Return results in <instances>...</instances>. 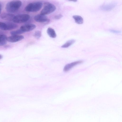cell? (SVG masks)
Wrapping results in <instances>:
<instances>
[{"mask_svg":"<svg viewBox=\"0 0 122 122\" xmlns=\"http://www.w3.org/2000/svg\"><path fill=\"white\" fill-rule=\"evenodd\" d=\"M110 32L114 33H119L120 32V31L118 30H110Z\"/></svg>","mask_w":122,"mask_h":122,"instance_id":"cell-19","label":"cell"},{"mask_svg":"<svg viewBox=\"0 0 122 122\" xmlns=\"http://www.w3.org/2000/svg\"><path fill=\"white\" fill-rule=\"evenodd\" d=\"M63 17V16L61 14L56 15L54 16L56 20H58L61 19Z\"/></svg>","mask_w":122,"mask_h":122,"instance_id":"cell-18","label":"cell"},{"mask_svg":"<svg viewBox=\"0 0 122 122\" xmlns=\"http://www.w3.org/2000/svg\"><path fill=\"white\" fill-rule=\"evenodd\" d=\"M75 42V40H74L72 39L69 40L61 46V47L63 48L68 47L73 44Z\"/></svg>","mask_w":122,"mask_h":122,"instance_id":"cell-15","label":"cell"},{"mask_svg":"<svg viewBox=\"0 0 122 122\" xmlns=\"http://www.w3.org/2000/svg\"><path fill=\"white\" fill-rule=\"evenodd\" d=\"M2 10V5L0 3V14Z\"/></svg>","mask_w":122,"mask_h":122,"instance_id":"cell-20","label":"cell"},{"mask_svg":"<svg viewBox=\"0 0 122 122\" xmlns=\"http://www.w3.org/2000/svg\"><path fill=\"white\" fill-rule=\"evenodd\" d=\"M36 26L32 24H29L21 26L20 29L24 33L31 31L36 28Z\"/></svg>","mask_w":122,"mask_h":122,"instance_id":"cell-7","label":"cell"},{"mask_svg":"<svg viewBox=\"0 0 122 122\" xmlns=\"http://www.w3.org/2000/svg\"><path fill=\"white\" fill-rule=\"evenodd\" d=\"M47 33L48 35L51 37L55 38L56 36L55 31L54 29L50 28H48L47 30Z\"/></svg>","mask_w":122,"mask_h":122,"instance_id":"cell-13","label":"cell"},{"mask_svg":"<svg viewBox=\"0 0 122 122\" xmlns=\"http://www.w3.org/2000/svg\"><path fill=\"white\" fill-rule=\"evenodd\" d=\"M116 5V4L114 3H112L102 6L101 9L104 11H109L112 9Z\"/></svg>","mask_w":122,"mask_h":122,"instance_id":"cell-11","label":"cell"},{"mask_svg":"<svg viewBox=\"0 0 122 122\" xmlns=\"http://www.w3.org/2000/svg\"><path fill=\"white\" fill-rule=\"evenodd\" d=\"M7 37L5 35L0 34V46H2L7 44Z\"/></svg>","mask_w":122,"mask_h":122,"instance_id":"cell-12","label":"cell"},{"mask_svg":"<svg viewBox=\"0 0 122 122\" xmlns=\"http://www.w3.org/2000/svg\"><path fill=\"white\" fill-rule=\"evenodd\" d=\"M15 16L11 13H4L1 14L0 17L2 20L9 21H13Z\"/></svg>","mask_w":122,"mask_h":122,"instance_id":"cell-10","label":"cell"},{"mask_svg":"<svg viewBox=\"0 0 122 122\" xmlns=\"http://www.w3.org/2000/svg\"><path fill=\"white\" fill-rule=\"evenodd\" d=\"M42 5V3L40 1L31 3L26 6L25 9L26 11L28 12H36L41 9Z\"/></svg>","mask_w":122,"mask_h":122,"instance_id":"cell-2","label":"cell"},{"mask_svg":"<svg viewBox=\"0 0 122 122\" xmlns=\"http://www.w3.org/2000/svg\"><path fill=\"white\" fill-rule=\"evenodd\" d=\"M22 2L19 0H13L7 3L5 8L10 13H14L17 11L22 5Z\"/></svg>","mask_w":122,"mask_h":122,"instance_id":"cell-1","label":"cell"},{"mask_svg":"<svg viewBox=\"0 0 122 122\" xmlns=\"http://www.w3.org/2000/svg\"><path fill=\"white\" fill-rule=\"evenodd\" d=\"M18 27V25L15 23H4L0 27V29L3 30H10L16 29Z\"/></svg>","mask_w":122,"mask_h":122,"instance_id":"cell-5","label":"cell"},{"mask_svg":"<svg viewBox=\"0 0 122 122\" xmlns=\"http://www.w3.org/2000/svg\"><path fill=\"white\" fill-rule=\"evenodd\" d=\"M70 1H72L74 2H76L77 1V0H68Z\"/></svg>","mask_w":122,"mask_h":122,"instance_id":"cell-21","label":"cell"},{"mask_svg":"<svg viewBox=\"0 0 122 122\" xmlns=\"http://www.w3.org/2000/svg\"><path fill=\"white\" fill-rule=\"evenodd\" d=\"M30 18V16L28 14H20L15 16L13 21L15 23H21L27 21Z\"/></svg>","mask_w":122,"mask_h":122,"instance_id":"cell-4","label":"cell"},{"mask_svg":"<svg viewBox=\"0 0 122 122\" xmlns=\"http://www.w3.org/2000/svg\"><path fill=\"white\" fill-rule=\"evenodd\" d=\"M3 22H0V27L1 26Z\"/></svg>","mask_w":122,"mask_h":122,"instance_id":"cell-23","label":"cell"},{"mask_svg":"<svg viewBox=\"0 0 122 122\" xmlns=\"http://www.w3.org/2000/svg\"><path fill=\"white\" fill-rule=\"evenodd\" d=\"M34 19L35 21L39 22L44 23L50 21L47 16L40 14L35 15Z\"/></svg>","mask_w":122,"mask_h":122,"instance_id":"cell-6","label":"cell"},{"mask_svg":"<svg viewBox=\"0 0 122 122\" xmlns=\"http://www.w3.org/2000/svg\"><path fill=\"white\" fill-rule=\"evenodd\" d=\"M56 6L53 4L48 2L44 3V7L40 12V14L46 15L54 12L56 9Z\"/></svg>","mask_w":122,"mask_h":122,"instance_id":"cell-3","label":"cell"},{"mask_svg":"<svg viewBox=\"0 0 122 122\" xmlns=\"http://www.w3.org/2000/svg\"><path fill=\"white\" fill-rule=\"evenodd\" d=\"M41 31L39 30L35 31L33 34L34 36L37 39H39L41 36Z\"/></svg>","mask_w":122,"mask_h":122,"instance_id":"cell-17","label":"cell"},{"mask_svg":"<svg viewBox=\"0 0 122 122\" xmlns=\"http://www.w3.org/2000/svg\"><path fill=\"white\" fill-rule=\"evenodd\" d=\"M73 18L75 20V22L77 24H81L83 23V19L81 16L78 15H74L73 16Z\"/></svg>","mask_w":122,"mask_h":122,"instance_id":"cell-14","label":"cell"},{"mask_svg":"<svg viewBox=\"0 0 122 122\" xmlns=\"http://www.w3.org/2000/svg\"><path fill=\"white\" fill-rule=\"evenodd\" d=\"M83 62V61H79L68 64L64 66L63 71L65 72L68 71L76 65Z\"/></svg>","mask_w":122,"mask_h":122,"instance_id":"cell-9","label":"cell"},{"mask_svg":"<svg viewBox=\"0 0 122 122\" xmlns=\"http://www.w3.org/2000/svg\"><path fill=\"white\" fill-rule=\"evenodd\" d=\"M23 33L24 32L20 29L12 31L10 32V34L12 35H18Z\"/></svg>","mask_w":122,"mask_h":122,"instance_id":"cell-16","label":"cell"},{"mask_svg":"<svg viewBox=\"0 0 122 122\" xmlns=\"http://www.w3.org/2000/svg\"><path fill=\"white\" fill-rule=\"evenodd\" d=\"M24 36L21 35H12L7 38V41L11 43H14L20 41L23 39Z\"/></svg>","mask_w":122,"mask_h":122,"instance_id":"cell-8","label":"cell"},{"mask_svg":"<svg viewBox=\"0 0 122 122\" xmlns=\"http://www.w3.org/2000/svg\"><path fill=\"white\" fill-rule=\"evenodd\" d=\"M2 57H3L0 54V59H2Z\"/></svg>","mask_w":122,"mask_h":122,"instance_id":"cell-22","label":"cell"}]
</instances>
